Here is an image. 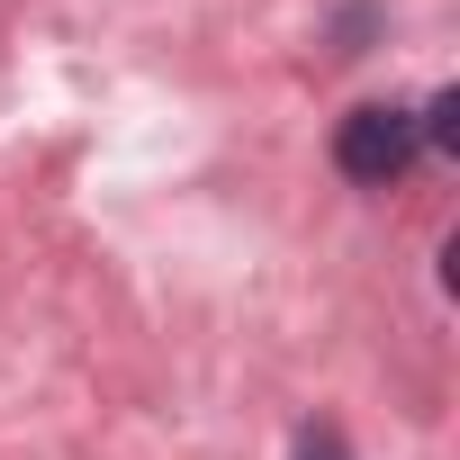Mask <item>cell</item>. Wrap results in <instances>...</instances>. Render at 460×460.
Instances as JSON below:
<instances>
[{"label": "cell", "mask_w": 460, "mask_h": 460, "mask_svg": "<svg viewBox=\"0 0 460 460\" xmlns=\"http://www.w3.org/2000/svg\"><path fill=\"white\" fill-rule=\"evenodd\" d=\"M424 154V136H415V109H352L343 127H334V172L343 181H361V190H388L406 163Z\"/></svg>", "instance_id": "obj_1"}, {"label": "cell", "mask_w": 460, "mask_h": 460, "mask_svg": "<svg viewBox=\"0 0 460 460\" xmlns=\"http://www.w3.org/2000/svg\"><path fill=\"white\" fill-rule=\"evenodd\" d=\"M298 460H352V442H343L334 424H307V433H298Z\"/></svg>", "instance_id": "obj_2"}]
</instances>
